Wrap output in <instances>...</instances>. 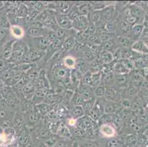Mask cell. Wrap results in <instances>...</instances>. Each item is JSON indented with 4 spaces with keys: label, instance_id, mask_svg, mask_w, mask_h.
I'll use <instances>...</instances> for the list:
<instances>
[{
    "label": "cell",
    "instance_id": "4316f807",
    "mask_svg": "<svg viewBox=\"0 0 148 147\" xmlns=\"http://www.w3.org/2000/svg\"><path fill=\"white\" fill-rule=\"evenodd\" d=\"M40 70L41 68L38 66L37 64H33V66L25 72L29 82H35L38 78Z\"/></svg>",
    "mask_w": 148,
    "mask_h": 147
},
{
    "label": "cell",
    "instance_id": "e0dca14e",
    "mask_svg": "<svg viewBox=\"0 0 148 147\" xmlns=\"http://www.w3.org/2000/svg\"><path fill=\"white\" fill-rule=\"evenodd\" d=\"M29 55L30 63L38 64L44 59V56H45V52L38 50V49L33 48H29Z\"/></svg>",
    "mask_w": 148,
    "mask_h": 147
},
{
    "label": "cell",
    "instance_id": "603a6c76",
    "mask_svg": "<svg viewBox=\"0 0 148 147\" xmlns=\"http://www.w3.org/2000/svg\"><path fill=\"white\" fill-rule=\"evenodd\" d=\"M116 44L118 47L122 49H131L132 45L134 44V41L130 40L127 36H119L115 38Z\"/></svg>",
    "mask_w": 148,
    "mask_h": 147
},
{
    "label": "cell",
    "instance_id": "d590c367",
    "mask_svg": "<svg viewBox=\"0 0 148 147\" xmlns=\"http://www.w3.org/2000/svg\"><path fill=\"white\" fill-rule=\"evenodd\" d=\"M61 64L65 66L66 68L69 70H72L75 68V65H76V59L73 57L70 56V55H66L62 60Z\"/></svg>",
    "mask_w": 148,
    "mask_h": 147
},
{
    "label": "cell",
    "instance_id": "7bdbcfd3",
    "mask_svg": "<svg viewBox=\"0 0 148 147\" xmlns=\"http://www.w3.org/2000/svg\"><path fill=\"white\" fill-rule=\"evenodd\" d=\"M87 45H88V46L102 45V42H101L100 38H99V35L98 34L97 32H96L95 34H94L93 36H91V37L88 38Z\"/></svg>",
    "mask_w": 148,
    "mask_h": 147
},
{
    "label": "cell",
    "instance_id": "f1b7e54d",
    "mask_svg": "<svg viewBox=\"0 0 148 147\" xmlns=\"http://www.w3.org/2000/svg\"><path fill=\"white\" fill-rule=\"evenodd\" d=\"M78 8L79 13L81 16H88L89 13L93 10V8L90 2H81L80 4H75Z\"/></svg>",
    "mask_w": 148,
    "mask_h": 147
},
{
    "label": "cell",
    "instance_id": "8fae6325",
    "mask_svg": "<svg viewBox=\"0 0 148 147\" xmlns=\"http://www.w3.org/2000/svg\"><path fill=\"white\" fill-rule=\"evenodd\" d=\"M104 99L108 102L119 103L122 100V97L121 93L114 88H106Z\"/></svg>",
    "mask_w": 148,
    "mask_h": 147
},
{
    "label": "cell",
    "instance_id": "44dd1931",
    "mask_svg": "<svg viewBox=\"0 0 148 147\" xmlns=\"http://www.w3.org/2000/svg\"><path fill=\"white\" fill-rule=\"evenodd\" d=\"M97 123V121H93L88 116H87L86 115H85L84 116L81 117L80 118L77 120V126L78 127L82 128L83 129H87L88 128L92 127L94 125H95V124Z\"/></svg>",
    "mask_w": 148,
    "mask_h": 147
},
{
    "label": "cell",
    "instance_id": "f35d334b",
    "mask_svg": "<svg viewBox=\"0 0 148 147\" xmlns=\"http://www.w3.org/2000/svg\"><path fill=\"white\" fill-rule=\"evenodd\" d=\"M143 99L138 95L136 96L131 99V110L134 111L143 108Z\"/></svg>",
    "mask_w": 148,
    "mask_h": 147
},
{
    "label": "cell",
    "instance_id": "60d3db41",
    "mask_svg": "<svg viewBox=\"0 0 148 147\" xmlns=\"http://www.w3.org/2000/svg\"><path fill=\"white\" fill-rule=\"evenodd\" d=\"M28 12H29V8H28V7L25 4L21 3L18 6L16 12V15L18 16V18H25L27 16Z\"/></svg>",
    "mask_w": 148,
    "mask_h": 147
},
{
    "label": "cell",
    "instance_id": "7c38bea8",
    "mask_svg": "<svg viewBox=\"0 0 148 147\" xmlns=\"http://www.w3.org/2000/svg\"><path fill=\"white\" fill-rule=\"evenodd\" d=\"M50 30L46 29V28H35V27H28L26 30V36L25 37L33 38H38L45 36L47 37V34Z\"/></svg>",
    "mask_w": 148,
    "mask_h": 147
},
{
    "label": "cell",
    "instance_id": "2e32d148",
    "mask_svg": "<svg viewBox=\"0 0 148 147\" xmlns=\"http://www.w3.org/2000/svg\"><path fill=\"white\" fill-rule=\"evenodd\" d=\"M143 29L144 27L142 26V24H136V25L132 27L130 31L129 32L128 34L127 35V37H128L134 42H136V41L141 39V36H142Z\"/></svg>",
    "mask_w": 148,
    "mask_h": 147
},
{
    "label": "cell",
    "instance_id": "6da1fadb",
    "mask_svg": "<svg viewBox=\"0 0 148 147\" xmlns=\"http://www.w3.org/2000/svg\"><path fill=\"white\" fill-rule=\"evenodd\" d=\"M29 47L23 40H15L13 45V53L10 60H8L9 63L18 65L21 62L22 57L25 54L29 52Z\"/></svg>",
    "mask_w": 148,
    "mask_h": 147
},
{
    "label": "cell",
    "instance_id": "7a4b0ae2",
    "mask_svg": "<svg viewBox=\"0 0 148 147\" xmlns=\"http://www.w3.org/2000/svg\"><path fill=\"white\" fill-rule=\"evenodd\" d=\"M23 116H24L25 126L28 129H32V128L36 127L44 119L41 114L36 110V106H35L34 109H33L30 111L23 113Z\"/></svg>",
    "mask_w": 148,
    "mask_h": 147
},
{
    "label": "cell",
    "instance_id": "681fc988",
    "mask_svg": "<svg viewBox=\"0 0 148 147\" xmlns=\"http://www.w3.org/2000/svg\"><path fill=\"white\" fill-rule=\"evenodd\" d=\"M80 83L81 84L88 85L91 86V83H92V74L88 71L86 74L83 75L81 81H80Z\"/></svg>",
    "mask_w": 148,
    "mask_h": 147
},
{
    "label": "cell",
    "instance_id": "f6af8a7d",
    "mask_svg": "<svg viewBox=\"0 0 148 147\" xmlns=\"http://www.w3.org/2000/svg\"><path fill=\"white\" fill-rule=\"evenodd\" d=\"M74 141L73 139L60 138L53 147H72Z\"/></svg>",
    "mask_w": 148,
    "mask_h": 147
},
{
    "label": "cell",
    "instance_id": "9a60e30c",
    "mask_svg": "<svg viewBox=\"0 0 148 147\" xmlns=\"http://www.w3.org/2000/svg\"><path fill=\"white\" fill-rule=\"evenodd\" d=\"M14 41L15 40L12 39L2 47L0 50V58L7 60V61L10 60L12 56V53H13V45Z\"/></svg>",
    "mask_w": 148,
    "mask_h": 147
},
{
    "label": "cell",
    "instance_id": "277c9868",
    "mask_svg": "<svg viewBox=\"0 0 148 147\" xmlns=\"http://www.w3.org/2000/svg\"><path fill=\"white\" fill-rule=\"evenodd\" d=\"M100 12V21L105 23L116 21L118 16V13L116 10L115 5L110 4L106 5L104 8L99 10Z\"/></svg>",
    "mask_w": 148,
    "mask_h": 147
},
{
    "label": "cell",
    "instance_id": "4fadbf2b",
    "mask_svg": "<svg viewBox=\"0 0 148 147\" xmlns=\"http://www.w3.org/2000/svg\"><path fill=\"white\" fill-rule=\"evenodd\" d=\"M56 19L59 27L64 29H72V21H71L67 15L56 13Z\"/></svg>",
    "mask_w": 148,
    "mask_h": 147
},
{
    "label": "cell",
    "instance_id": "52a82bcc",
    "mask_svg": "<svg viewBox=\"0 0 148 147\" xmlns=\"http://www.w3.org/2000/svg\"><path fill=\"white\" fill-rule=\"evenodd\" d=\"M36 90L37 89H51L50 83L47 75V70L41 68L38 78L34 82Z\"/></svg>",
    "mask_w": 148,
    "mask_h": 147
},
{
    "label": "cell",
    "instance_id": "1f68e13d",
    "mask_svg": "<svg viewBox=\"0 0 148 147\" xmlns=\"http://www.w3.org/2000/svg\"><path fill=\"white\" fill-rule=\"evenodd\" d=\"M86 115L82 106H74L70 108L69 116L74 119H79Z\"/></svg>",
    "mask_w": 148,
    "mask_h": 147
},
{
    "label": "cell",
    "instance_id": "bcb514c9",
    "mask_svg": "<svg viewBox=\"0 0 148 147\" xmlns=\"http://www.w3.org/2000/svg\"><path fill=\"white\" fill-rule=\"evenodd\" d=\"M95 102H96V98L95 97H93L91 99H88V100L85 101L84 104L83 105V110L85 112V114H86L93 107H94V105H95Z\"/></svg>",
    "mask_w": 148,
    "mask_h": 147
},
{
    "label": "cell",
    "instance_id": "836d02e7",
    "mask_svg": "<svg viewBox=\"0 0 148 147\" xmlns=\"http://www.w3.org/2000/svg\"><path fill=\"white\" fill-rule=\"evenodd\" d=\"M85 101H86V99H84V97L81 94L75 91L69 105H72V107H74V106H83Z\"/></svg>",
    "mask_w": 148,
    "mask_h": 147
},
{
    "label": "cell",
    "instance_id": "83f0119b",
    "mask_svg": "<svg viewBox=\"0 0 148 147\" xmlns=\"http://www.w3.org/2000/svg\"><path fill=\"white\" fill-rule=\"evenodd\" d=\"M138 88L134 87V86L130 85L121 91V94H122V98H127V99H133L134 96L138 95Z\"/></svg>",
    "mask_w": 148,
    "mask_h": 147
},
{
    "label": "cell",
    "instance_id": "5bb4252c",
    "mask_svg": "<svg viewBox=\"0 0 148 147\" xmlns=\"http://www.w3.org/2000/svg\"><path fill=\"white\" fill-rule=\"evenodd\" d=\"M9 30H10V34L12 39L15 40H23L26 36V29L21 26H18V25L10 26Z\"/></svg>",
    "mask_w": 148,
    "mask_h": 147
},
{
    "label": "cell",
    "instance_id": "ab89813d",
    "mask_svg": "<svg viewBox=\"0 0 148 147\" xmlns=\"http://www.w3.org/2000/svg\"><path fill=\"white\" fill-rule=\"evenodd\" d=\"M36 108L38 111V113L41 114L43 118L46 117V116L47 115L49 112L50 111V106L48 104L45 103V102H43L40 105H36Z\"/></svg>",
    "mask_w": 148,
    "mask_h": 147
},
{
    "label": "cell",
    "instance_id": "816d5d0a",
    "mask_svg": "<svg viewBox=\"0 0 148 147\" xmlns=\"http://www.w3.org/2000/svg\"><path fill=\"white\" fill-rule=\"evenodd\" d=\"M101 84V72L97 74H92V83L91 86L94 88Z\"/></svg>",
    "mask_w": 148,
    "mask_h": 147
},
{
    "label": "cell",
    "instance_id": "5b68a950",
    "mask_svg": "<svg viewBox=\"0 0 148 147\" xmlns=\"http://www.w3.org/2000/svg\"><path fill=\"white\" fill-rule=\"evenodd\" d=\"M130 85V77L129 74H114V83L112 88L121 91Z\"/></svg>",
    "mask_w": 148,
    "mask_h": 147
},
{
    "label": "cell",
    "instance_id": "ba28073f",
    "mask_svg": "<svg viewBox=\"0 0 148 147\" xmlns=\"http://www.w3.org/2000/svg\"><path fill=\"white\" fill-rule=\"evenodd\" d=\"M88 25H89V19L88 16L80 15L72 21V29H75L77 32H84L87 29Z\"/></svg>",
    "mask_w": 148,
    "mask_h": 147
},
{
    "label": "cell",
    "instance_id": "11a10c76",
    "mask_svg": "<svg viewBox=\"0 0 148 147\" xmlns=\"http://www.w3.org/2000/svg\"><path fill=\"white\" fill-rule=\"evenodd\" d=\"M33 147H48L41 141H33Z\"/></svg>",
    "mask_w": 148,
    "mask_h": 147
},
{
    "label": "cell",
    "instance_id": "f5cc1de1",
    "mask_svg": "<svg viewBox=\"0 0 148 147\" xmlns=\"http://www.w3.org/2000/svg\"><path fill=\"white\" fill-rule=\"evenodd\" d=\"M119 104L123 109H131V99L122 98Z\"/></svg>",
    "mask_w": 148,
    "mask_h": 147
},
{
    "label": "cell",
    "instance_id": "8992f818",
    "mask_svg": "<svg viewBox=\"0 0 148 147\" xmlns=\"http://www.w3.org/2000/svg\"><path fill=\"white\" fill-rule=\"evenodd\" d=\"M99 133L101 138L111 139L117 136V132L111 124H105L99 126Z\"/></svg>",
    "mask_w": 148,
    "mask_h": 147
},
{
    "label": "cell",
    "instance_id": "e575fe53",
    "mask_svg": "<svg viewBox=\"0 0 148 147\" xmlns=\"http://www.w3.org/2000/svg\"><path fill=\"white\" fill-rule=\"evenodd\" d=\"M75 36H69L63 40V45H62V49L65 51L66 52H68L74 47V46L76 44V39Z\"/></svg>",
    "mask_w": 148,
    "mask_h": 147
},
{
    "label": "cell",
    "instance_id": "f907efd6",
    "mask_svg": "<svg viewBox=\"0 0 148 147\" xmlns=\"http://www.w3.org/2000/svg\"><path fill=\"white\" fill-rule=\"evenodd\" d=\"M9 68H10V63L7 61V60H2V59L0 58V77Z\"/></svg>",
    "mask_w": 148,
    "mask_h": 147
},
{
    "label": "cell",
    "instance_id": "ffe728a7",
    "mask_svg": "<svg viewBox=\"0 0 148 147\" xmlns=\"http://www.w3.org/2000/svg\"><path fill=\"white\" fill-rule=\"evenodd\" d=\"M114 83V73L113 71L101 73V85L106 88H112Z\"/></svg>",
    "mask_w": 148,
    "mask_h": 147
},
{
    "label": "cell",
    "instance_id": "3957f363",
    "mask_svg": "<svg viewBox=\"0 0 148 147\" xmlns=\"http://www.w3.org/2000/svg\"><path fill=\"white\" fill-rule=\"evenodd\" d=\"M23 40L27 43V44L29 48L36 49H38V50L45 52L47 50V49L49 48V45H50L49 40H48V39L45 36L33 38L25 37Z\"/></svg>",
    "mask_w": 148,
    "mask_h": 147
},
{
    "label": "cell",
    "instance_id": "d6a6232c",
    "mask_svg": "<svg viewBox=\"0 0 148 147\" xmlns=\"http://www.w3.org/2000/svg\"><path fill=\"white\" fill-rule=\"evenodd\" d=\"M57 135H58L62 138H68V139H73L72 138V133L69 128L66 125L65 123L62 122L59 127Z\"/></svg>",
    "mask_w": 148,
    "mask_h": 147
},
{
    "label": "cell",
    "instance_id": "ac0fdd59",
    "mask_svg": "<svg viewBox=\"0 0 148 147\" xmlns=\"http://www.w3.org/2000/svg\"><path fill=\"white\" fill-rule=\"evenodd\" d=\"M79 147H101L105 145V141L103 140H90V139H82L76 141Z\"/></svg>",
    "mask_w": 148,
    "mask_h": 147
},
{
    "label": "cell",
    "instance_id": "6f0895ef",
    "mask_svg": "<svg viewBox=\"0 0 148 147\" xmlns=\"http://www.w3.org/2000/svg\"><path fill=\"white\" fill-rule=\"evenodd\" d=\"M145 38H148V28H144L142 36H141V40Z\"/></svg>",
    "mask_w": 148,
    "mask_h": 147
},
{
    "label": "cell",
    "instance_id": "c3c4849f",
    "mask_svg": "<svg viewBox=\"0 0 148 147\" xmlns=\"http://www.w3.org/2000/svg\"><path fill=\"white\" fill-rule=\"evenodd\" d=\"M67 16H68V17L71 19L72 21H73L74 19H75L77 16H80L78 8H77V6L76 5H75V3H74V5L72 7V8L70 9L69 12V13L67 14Z\"/></svg>",
    "mask_w": 148,
    "mask_h": 147
},
{
    "label": "cell",
    "instance_id": "30bf717a",
    "mask_svg": "<svg viewBox=\"0 0 148 147\" xmlns=\"http://www.w3.org/2000/svg\"><path fill=\"white\" fill-rule=\"evenodd\" d=\"M51 93H53L52 89H37L33 94L32 102L35 106L40 105L44 102L47 96Z\"/></svg>",
    "mask_w": 148,
    "mask_h": 147
},
{
    "label": "cell",
    "instance_id": "db71d44e",
    "mask_svg": "<svg viewBox=\"0 0 148 147\" xmlns=\"http://www.w3.org/2000/svg\"><path fill=\"white\" fill-rule=\"evenodd\" d=\"M146 138L147 137L145 135H140L137 137V144H138V145H145V144H146L147 141Z\"/></svg>",
    "mask_w": 148,
    "mask_h": 147
},
{
    "label": "cell",
    "instance_id": "7402d4cb",
    "mask_svg": "<svg viewBox=\"0 0 148 147\" xmlns=\"http://www.w3.org/2000/svg\"><path fill=\"white\" fill-rule=\"evenodd\" d=\"M129 10H130V14L131 16H134L136 18H138V20H143L144 17L146 15L145 13V10H144L143 8H141L138 5H135V4H133V5H130L128 6Z\"/></svg>",
    "mask_w": 148,
    "mask_h": 147
},
{
    "label": "cell",
    "instance_id": "f546056e",
    "mask_svg": "<svg viewBox=\"0 0 148 147\" xmlns=\"http://www.w3.org/2000/svg\"><path fill=\"white\" fill-rule=\"evenodd\" d=\"M97 58L103 65H109L114 62V56L112 53L107 51H103L97 57Z\"/></svg>",
    "mask_w": 148,
    "mask_h": 147
},
{
    "label": "cell",
    "instance_id": "b9f144b4",
    "mask_svg": "<svg viewBox=\"0 0 148 147\" xmlns=\"http://www.w3.org/2000/svg\"><path fill=\"white\" fill-rule=\"evenodd\" d=\"M126 147L135 146L137 144V136L134 134H127L125 137V143Z\"/></svg>",
    "mask_w": 148,
    "mask_h": 147
},
{
    "label": "cell",
    "instance_id": "9f6ffc18",
    "mask_svg": "<svg viewBox=\"0 0 148 147\" xmlns=\"http://www.w3.org/2000/svg\"><path fill=\"white\" fill-rule=\"evenodd\" d=\"M142 24L144 28H148V14H147V13L144 17L143 20H142Z\"/></svg>",
    "mask_w": 148,
    "mask_h": 147
},
{
    "label": "cell",
    "instance_id": "8d00e7d4",
    "mask_svg": "<svg viewBox=\"0 0 148 147\" xmlns=\"http://www.w3.org/2000/svg\"><path fill=\"white\" fill-rule=\"evenodd\" d=\"M103 64L100 62V60L97 57L95 60L91 62L90 63V68H89V72L91 74H97V73H100L103 69Z\"/></svg>",
    "mask_w": 148,
    "mask_h": 147
},
{
    "label": "cell",
    "instance_id": "d4e9b609",
    "mask_svg": "<svg viewBox=\"0 0 148 147\" xmlns=\"http://www.w3.org/2000/svg\"><path fill=\"white\" fill-rule=\"evenodd\" d=\"M43 26L46 29L56 32L58 28V25L56 19V15H51V16H48L47 19L43 23Z\"/></svg>",
    "mask_w": 148,
    "mask_h": 147
},
{
    "label": "cell",
    "instance_id": "9c48e42d",
    "mask_svg": "<svg viewBox=\"0 0 148 147\" xmlns=\"http://www.w3.org/2000/svg\"><path fill=\"white\" fill-rule=\"evenodd\" d=\"M116 36H127L129 32L131 29L132 26L130 25L127 21L122 18H117L116 19Z\"/></svg>",
    "mask_w": 148,
    "mask_h": 147
},
{
    "label": "cell",
    "instance_id": "7dc6e473",
    "mask_svg": "<svg viewBox=\"0 0 148 147\" xmlns=\"http://www.w3.org/2000/svg\"><path fill=\"white\" fill-rule=\"evenodd\" d=\"M60 138H62V137H60L58 135L52 134L49 139L44 141V144L48 147H53Z\"/></svg>",
    "mask_w": 148,
    "mask_h": 147
},
{
    "label": "cell",
    "instance_id": "d6986e66",
    "mask_svg": "<svg viewBox=\"0 0 148 147\" xmlns=\"http://www.w3.org/2000/svg\"><path fill=\"white\" fill-rule=\"evenodd\" d=\"M55 4H56L55 10H56V13L64 15L68 14L70 9L74 5L73 2H55Z\"/></svg>",
    "mask_w": 148,
    "mask_h": 147
},
{
    "label": "cell",
    "instance_id": "ee69618b",
    "mask_svg": "<svg viewBox=\"0 0 148 147\" xmlns=\"http://www.w3.org/2000/svg\"><path fill=\"white\" fill-rule=\"evenodd\" d=\"M106 88L103 85H99L97 87L94 89V96L96 99H100V98H104L105 94H106Z\"/></svg>",
    "mask_w": 148,
    "mask_h": 147
},
{
    "label": "cell",
    "instance_id": "91938a15",
    "mask_svg": "<svg viewBox=\"0 0 148 147\" xmlns=\"http://www.w3.org/2000/svg\"><path fill=\"white\" fill-rule=\"evenodd\" d=\"M142 40H143L144 42H145V44H146V46H147V48H148V38L142 39Z\"/></svg>",
    "mask_w": 148,
    "mask_h": 147
},
{
    "label": "cell",
    "instance_id": "4dcf8cb0",
    "mask_svg": "<svg viewBox=\"0 0 148 147\" xmlns=\"http://www.w3.org/2000/svg\"><path fill=\"white\" fill-rule=\"evenodd\" d=\"M10 40H12V38L9 29L0 27V50L2 47Z\"/></svg>",
    "mask_w": 148,
    "mask_h": 147
},
{
    "label": "cell",
    "instance_id": "e7e4bbea",
    "mask_svg": "<svg viewBox=\"0 0 148 147\" xmlns=\"http://www.w3.org/2000/svg\"><path fill=\"white\" fill-rule=\"evenodd\" d=\"M2 99V94H1V93H0V100Z\"/></svg>",
    "mask_w": 148,
    "mask_h": 147
},
{
    "label": "cell",
    "instance_id": "be15d7a7",
    "mask_svg": "<svg viewBox=\"0 0 148 147\" xmlns=\"http://www.w3.org/2000/svg\"><path fill=\"white\" fill-rule=\"evenodd\" d=\"M27 147H33V143H32V144H29V145H28L27 146Z\"/></svg>",
    "mask_w": 148,
    "mask_h": 147
},
{
    "label": "cell",
    "instance_id": "cb8c5ba5",
    "mask_svg": "<svg viewBox=\"0 0 148 147\" xmlns=\"http://www.w3.org/2000/svg\"><path fill=\"white\" fill-rule=\"evenodd\" d=\"M131 50L140 55H148V48L142 40H138L134 43L132 45Z\"/></svg>",
    "mask_w": 148,
    "mask_h": 147
},
{
    "label": "cell",
    "instance_id": "680465c9",
    "mask_svg": "<svg viewBox=\"0 0 148 147\" xmlns=\"http://www.w3.org/2000/svg\"><path fill=\"white\" fill-rule=\"evenodd\" d=\"M72 147H79L78 144H77V143L76 141H75L73 142V144H72Z\"/></svg>",
    "mask_w": 148,
    "mask_h": 147
},
{
    "label": "cell",
    "instance_id": "94428289",
    "mask_svg": "<svg viewBox=\"0 0 148 147\" xmlns=\"http://www.w3.org/2000/svg\"><path fill=\"white\" fill-rule=\"evenodd\" d=\"M145 132H146V133H148V124L146 125V126H145Z\"/></svg>",
    "mask_w": 148,
    "mask_h": 147
},
{
    "label": "cell",
    "instance_id": "6125c7cd",
    "mask_svg": "<svg viewBox=\"0 0 148 147\" xmlns=\"http://www.w3.org/2000/svg\"><path fill=\"white\" fill-rule=\"evenodd\" d=\"M1 21H2V10H0V24H1Z\"/></svg>",
    "mask_w": 148,
    "mask_h": 147
},
{
    "label": "cell",
    "instance_id": "74e56055",
    "mask_svg": "<svg viewBox=\"0 0 148 147\" xmlns=\"http://www.w3.org/2000/svg\"><path fill=\"white\" fill-rule=\"evenodd\" d=\"M118 103L106 101L104 105V113L106 114H116L117 111Z\"/></svg>",
    "mask_w": 148,
    "mask_h": 147
},
{
    "label": "cell",
    "instance_id": "484cf974",
    "mask_svg": "<svg viewBox=\"0 0 148 147\" xmlns=\"http://www.w3.org/2000/svg\"><path fill=\"white\" fill-rule=\"evenodd\" d=\"M90 63H91L86 61V60H83V59H77L75 68L83 75L89 71Z\"/></svg>",
    "mask_w": 148,
    "mask_h": 147
}]
</instances>
